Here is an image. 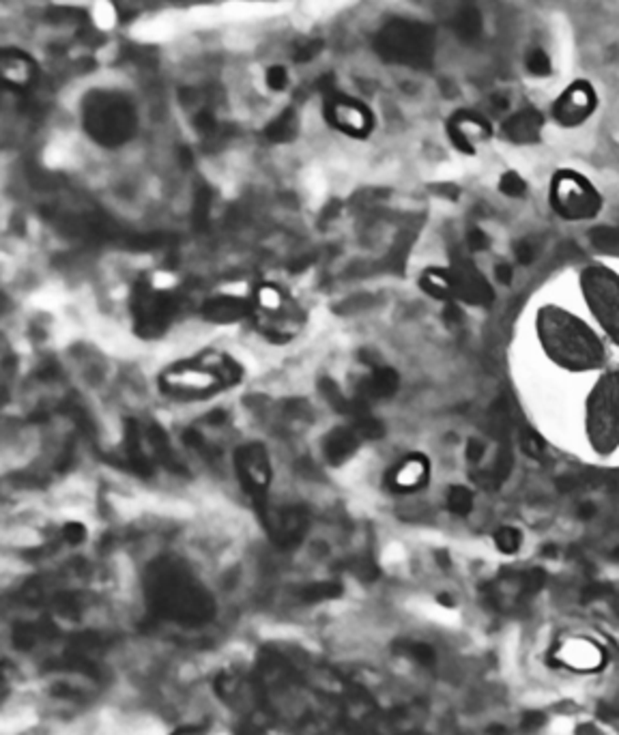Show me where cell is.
<instances>
[{
  "instance_id": "6da1fadb",
  "label": "cell",
  "mask_w": 619,
  "mask_h": 735,
  "mask_svg": "<svg viewBox=\"0 0 619 735\" xmlns=\"http://www.w3.org/2000/svg\"><path fill=\"white\" fill-rule=\"evenodd\" d=\"M147 594L158 616L183 626H202L215 616L211 595L188 572L172 564L155 565L149 576Z\"/></svg>"
},
{
  "instance_id": "7a4b0ae2",
  "label": "cell",
  "mask_w": 619,
  "mask_h": 735,
  "mask_svg": "<svg viewBox=\"0 0 619 735\" xmlns=\"http://www.w3.org/2000/svg\"><path fill=\"white\" fill-rule=\"evenodd\" d=\"M540 338L552 359L576 370L598 366L604 357V348L596 336L576 318L562 312H551L540 318Z\"/></svg>"
},
{
  "instance_id": "3957f363",
  "label": "cell",
  "mask_w": 619,
  "mask_h": 735,
  "mask_svg": "<svg viewBox=\"0 0 619 735\" xmlns=\"http://www.w3.org/2000/svg\"><path fill=\"white\" fill-rule=\"evenodd\" d=\"M82 123L87 134L106 147H119L134 136L136 108L121 93L91 90L82 104Z\"/></svg>"
},
{
  "instance_id": "277c9868",
  "label": "cell",
  "mask_w": 619,
  "mask_h": 735,
  "mask_svg": "<svg viewBox=\"0 0 619 735\" xmlns=\"http://www.w3.org/2000/svg\"><path fill=\"white\" fill-rule=\"evenodd\" d=\"M375 50L387 63L405 67H428L435 58V30L422 22L392 20L378 30Z\"/></svg>"
},
{
  "instance_id": "5b68a950",
  "label": "cell",
  "mask_w": 619,
  "mask_h": 735,
  "mask_svg": "<svg viewBox=\"0 0 619 735\" xmlns=\"http://www.w3.org/2000/svg\"><path fill=\"white\" fill-rule=\"evenodd\" d=\"M551 202L562 218L568 220H585L593 218L598 213L600 201L598 192L587 179H583L576 172H559L552 179L551 188Z\"/></svg>"
},
{
  "instance_id": "8992f818",
  "label": "cell",
  "mask_w": 619,
  "mask_h": 735,
  "mask_svg": "<svg viewBox=\"0 0 619 735\" xmlns=\"http://www.w3.org/2000/svg\"><path fill=\"white\" fill-rule=\"evenodd\" d=\"M589 435L600 450L619 441V375L600 381L589 400Z\"/></svg>"
},
{
  "instance_id": "52a82bcc",
  "label": "cell",
  "mask_w": 619,
  "mask_h": 735,
  "mask_svg": "<svg viewBox=\"0 0 619 735\" xmlns=\"http://www.w3.org/2000/svg\"><path fill=\"white\" fill-rule=\"evenodd\" d=\"M583 291L593 315L604 325L609 336L619 342V278L611 271L593 267L583 274Z\"/></svg>"
},
{
  "instance_id": "ba28073f",
  "label": "cell",
  "mask_w": 619,
  "mask_h": 735,
  "mask_svg": "<svg viewBox=\"0 0 619 735\" xmlns=\"http://www.w3.org/2000/svg\"><path fill=\"white\" fill-rule=\"evenodd\" d=\"M546 585V575L542 570H525L516 575H506L497 578L484 589L486 600L490 602L497 611L501 613H516L519 608L527 605L529 600L536 598L540 589Z\"/></svg>"
},
{
  "instance_id": "9c48e42d",
  "label": "cell",
  "mask_w": 619,
  "mask_h": 735,
  "mask_svg": "<svg viewBox=\"0 0 619 735\" xmlns=\"http://www.w3.org/2000/svg\"><path fill=\"white\" fill-rule=\"evenodd\" d=\"M551 656L552 665L573 673H598L606 665L604 647L593 638L581 635L559 638Z\"/></svg>"
},
{
  "instance_id": "30bf717a",
  "label": "cell",
  "mask_w": 619,
  "mask_h": 735,
  "mask_svg": "<svg viewBox=\"0 0 619 735\" xmlns=\"http://www.w3.org/2000/svg\"><path fill=\"white\" fill-rule=\"evenodd\" d=\"M598 108V95L587 80H576L559 95L552 106V119L563 128H579Z\"/></svg>"
},
{
  "instance_id": "8fae6325",
  "label": "cell",
  "mask_w": 619,
  "mask_h": 735,
  "mask_svg": "<svg viewBox=\"0 0 619 735\" xmlns=\"http://www.w3.org/2000/svg\"><path fill=\"white\" fill-rule=\"evenodd\" d=\"M325 117L335 129L345 131L351 138H366L372 131V125H375L372 112L362 101L342 98V95L327 99Z\"/></svg>"
},
{
  "instance_id": "7c38bea8",
  "label": "cell",
  "mask_w": 619,
  "mask_h": 735,
  "mask_svg": "<svg viewBox=\"0 0 619 735\" xmlns=\"http://www.w3.org/2000/svg\"><path fill=\"white\" fill-rule=\"evenodd\" d=\"M161 385L164 389L172 391V394H211V391L220 389L222 385H226L222 381V377L213 370L211 366H179L168 370L164 377H161Z\"/></svg>"
},
{
  "instance_id": "4fadbf2b",
  "label": "cell",
  "mask_w": 619,
  "mask_h": 735,
  "mask_svg": "<svg viewBox=\"0 0 619 735\" xmlns=\"http://www.w3.org/2000/svg\"><path fill=\"white\" fill-rule=\"evenodd\" d=\"M448 134L456 149L471 155L476 150V142L486 140L490 136V125L482 117H478V114L460 112L449 120Z\"/></svg>"
},
{
  "instance_id": "5bb4252c",
  "label": "cell",
  "mask_w": 619,
  "mask_h": 735,
  "mask_svg": "<svg viewBox=\"0 0 619 735\" xmlns=\"http://www.w3.org/2000/svg\"><path fill=\"white\" fill-rule=\"evenodd\" d=\"M0 74H3L5 87L24 90L33 87L35 78H37V65L28 54L9 47L0 57Z\"/></svg>"
},
{
  "instance_id": "9a60e30c",
  "label": "cell",
  "mask_w": 619,
  "mask_h": 735,
  "mask_svg": "<svg viewBox=\"0 0 619 735\" xmlns=\"http://www.w3.org/2000/svg\"><path fill=\"white\" fill-rule=\"evenodd\" d=\"M449 280H452V295L469 301V304L482 305L492 301V291L489 282H486L478 271L460 267L449 274Z\"/></svg>"
},
{
  "instance_id": "2e32d148",
  "label": "cell",
  "mask_w": 619,
  "mask_h": 735,
  "mask_svg": "<svg viewBox=\"0 0 619 735\" xmlns=\"http://www.w3.org/2000/svg\"><path fill=\"white\" fill-rule=\"evenodd\" d=\"M239 475L248 491L263 492L269 484V465L263 450L258 445H250L239 451Z\"/></svg>"
},
{
  "instance_id": "e0dca14e",
  "label": "cell",
  "mask_w": 619,
  "mask_h": 735,
  "mask_svg": "<svg viewBox=\"0 0 619 735\" xmlns=\"http://www.w3.org/2000/svg\"><path fill=\"white\" fill-rule=\"evenodd\" d=\"M544 120L540 117V112L536 110H521L510 117L506 123H503V131L512 142L519 144H529L536 142L540 138V131H542Z\"/></svg>"
},
{
  "instance_id": "ac0fdd59",
  "label": "cell",
  "mask_w": 619,
  "mask_h": 735,
  "mask_svg": "<svg viewBox=\"0 0 619 735\" xmlns=\"http://www.w3.org/2000/svg\"><path fill=\"white\" fill-rule=\"evenodd\" d=\"M426 478H428V461L424 456H411L407 461L400 462L398 469H394L392 486L396 491L408 492V491H418L419 486L424 484Z\"/></svg>"
},
{
  "instance_id": "d6986e66",
  "label": "cell",
  "mask_w": 619,
  "mask_h": 735,
  "mask_svg": "<svg viewBox=\"0 0 619 735\" xmlns=\"http://www.w3.org/2000/svg\"><path fill=\"white\" fill-rule=\"evenodd\" d=\"M204 316L215 323H232L245 315V304L237 297H215L204 304Z\"/></svg>"
},
{
  "instance_id": "ffe728a7",
  "label": "cell",
  "mask_w": 619,
  "mask_h": 735,
  "mask_svg": "<svg viewBox=\"0 0 619 735\" xmlns=\"http://www.w3.org/2000/svg\"><path fill=\"white\" fill-rule=\"evenodd\" d=\"M297 134V114L294 110L282 112L267 128V138L273 142H288Z\"/></svg>"
},
{
  "instance_id": "44dd1931",
  "label": "cell",
  "mask_w": 619,
  "mask_h": 735,
  "mask_svg": "<svg viewBox=\"0 0 619 735\" xmlns=\"http://www.w3.org/2000/svg\"><path fill=\"white\" fill-rule=\"evenodd\" d=\"M454 30L465 41L476 39L480 30H482V17H480L476 9H462L459 11V16H456L454 20Z\"/></svg>"
},
{
  "instance_id": "7402d4cb",
  "label": "cell",
  "mask_w": 619,
  "mask_h": 735,
  "mask_svg": "<svg viewBox=\"0 0 619 735\" xmlns=\"http://www.w3.org/2000/svg\"><path fill=\"white\" fill-rule=\"evenodd\" d=\"M422 288L437 299L452 297V280H449V274H443V271H428L422 278Z\"/></svg>"
},
{
  "instance_id": "603a6c76",
  "label": "cell",
  "mask_w": 619,
  "mask_h": 735,
  "mask_svg": "<svg viewBox=\"0 0 619 735\" xmlns=\"http://www.w3.org/2000/svg\"><path fill=\"white\" fill-rule=\"evenodd\" d=\"M356 445H357L356 435H353L351 430H338L329 437L327 454L332 461L338 462V461H342V458H346L348 454H351V451L356 450Z\"/></svg>"
},
{
  "instance_id": "cb8c5ba5",
  "label": "cell",
  "mask_w": 619,
  "mask_h": 735,
  "mask_svg": "<svg viewBox=\"0 0 619 735\" xmlns=\"http://www.w3.org/2000/svg\"><path fill=\"white\" fill-rule=\"evenodd\" d=\"M396 388H398V377L389 368H378L368 381V389L372 396H389L394 394Z\"/></svg>"
},
{
  "instance_id": "d4e9b609",
  "label": "cell",
  "mask_w": 619,
  "mask_h": 735,
  "mask_svg": "<svg viewBox=\"0 0 619 735\" xmlns=\"http://www.w3.org/2000/svg\"><path fill=\"white\" fill-rule=\"evenodd\" d=\"M471 505H473V495H471V491H467L465 486H454L452 491H449L448 508L452 510L454 514H460V516L469 514Z\"/></svg>"
},
{
  "instance_id": "484cf974",
  "label": "cell",
  "mask_w": 619,
  "mask_h": 735,
  "mask_svg": "<svg viewBox=\"0 0 619 735\" xmlns=\"http://www.w3.org/2000/svg\"><path fill=\"white\" fill-rule=\"evenodd\" d=\"M495 542H497L499 551L506 553V555H512V553H516L521 548L522 535H521L519 529L503 527V529H499V532L495 533Z\"/></svg>"
},
{
  "instance_id": "4316f807",
  "label": "cell",
  "mask_w": 619,
  "mask_h": 735,
  "mask_svg": "<svg viewBox=\"0 0 619 735\" xmlns=\"http://www.w3.org/2000/svg\"><path fill=\"white\" fill-rule=\"evenodd\" d=\"M258 305L264 312H280L282 305H284V297L275 286H263L258 291Z\"/></svg>"
},
{
  "instance_id": "83f0119b",
  "label": "cell",
  "mask_w": 619,
  "mask_h": 735,
  "mask_svg": "<svg viewBox=\"0 0 619 735\" xmlns=\"http://www.w3.org/2000/svg\"><path fill=\"white\" fill-rule=\"evenodd\" d=\"M340 592L342 589L338 585H334V583H316V585L305 589L304 600H308V602L329 600V598H335V595H340Z\"/></svg>"
},
{
  "instance_id": "f1b7e54d",
  "label": "cell",
  "mask_w": 619,
  "mask_h": 735,
  "mask_svg": "<svg viewBox=\"0 0 619 735\" xmlns=\"http://www.w3.org/2000/svg\"><path fill=\"white\" fill-rule=\"evenodd\" d=\"M405 652L411 656V660L419 662V665L428 667L435 662V649L426 643H405Z\"/></svg>"
},
{
  "instance_id": "f546056e",
  "label": "cell",
  "mask_w": 619,
  "mask_h": 735,
  "mask_svg": "<svg viewBox=\"0 0 619 735\" xmlns=\"http://www.w3.org/2000/svg\"><path fill=\"white\" fill-rule=\"evenodd\" d=\"M499 188H501L503 194H508V196H521V194H525V181H522L516 172H508V174H503Z\"/></svg>"
},
{
  "instance_id": "4dcf8cb0",
  "label": "cell",
  "mask_w": 619,
  "mask_h": 735,
  "mask_svg": "<svg viewBox=\"0 0 619 735\" xmlns=\"http://www.w3.org/2000/svg\"><path fill=\"white\" fill-rule=\"evenodd\" d=\"M264 82H267V87L272 90H284L288 84V71L282 65H273V67L267 69Z\"/></svg>"
},
{
  "instance_id": "1f68e13d",
  "label": "cell",
  "mask_w": 619,
  "mask_h": 735,
  "mask_svg": "<svg viewBox=\"0 0 619 735\" xmlns=\"http://www.w3.org/2000/svg\"><path fill=\"white\" fill-rule=\"evenodd\" d=\"M321 50H323V41H308V44L299 46L297 50H294L293 58H294V63H308V60L315 58Z\"/></svg>"
},
{
  "instance_id": "d6a6232c",
  "label": "cell",
  "mask_w": 619,
  "mask_h": 735,
  "mask_svg": "<svg viewBox=\"0 0 619 735\" xmlns=\"http://www.w3.org/2000/svg\"><path fill=\"white\" fill-rule=\"evenodd\" d=\"M521 445H522V450H525L529 456H536V458L542 456L544 443L540 441V437L536 435V432H522Z\"/></svg>"
},
{
  "instance_id": "836d02e7",
  "label": "cell",
  "mask_w": 619,
  "mask_h": 735,
  "mask_svg": "<svg viewBox=\"0 0 619 735\" xmlns=\"http://www.w3.org/2000/svg\"><path fill=\"white\" fill-rule=\"evenodd\" d=\"M549 67H551V63H549V58H546V54L540 50L533 52L531 60H529V69H531L533 74H549Z\"/></svg>"
},
{
  "instance_id": "e575fe53",
  "label": "cell",
  "mask_w": 619,
  "mask_h": 735,
  "mask_svg": "<svg viewBox=\"0 0 619 735\" xmlns=\"http://www.w3.org/2000/svg\"><path fill=\"white\" fill-rule=\"evenodd\" d=\"M514 254H516V261L522 263V264L531 263V261H533V248H531V243H527V241H522V243L516 245Z\"/></svg>"
},
{
  "instance_id": "d590c367",
  "label": "cell",
  "mask_w": 619,
  "mask_h": 735,
  "mask_svg": "<svg viewBox=\"0 0 619 735\" xmlns=\"http://www.w3.org/2000/svg\"><path fill=\"white\" fill-rule=\"evenodd\" d=\"M469 245H471V250H484L486 245H489V239H486V234L482 231H471L469 233Z\"/></svg>"
},
{
  "instance_id": "8d00e7d4",
  "label": "cell",
  "mask_w": 619,
  "mask_h": 735,
  "mask_svg": "<svg viewBox=\"0 0 619 735\" xmlns=\"http://www.w3.org/2000/svg\"><path fill=\"white\" fill-rule=\"evenodd\" d=\"M497 280L503 282V285H510V280H512V269H510L506 263L497 267Z\"/></svg>"
},
{
  "instance_id": "74e56055",
  "label": "cell",
  "mask_w": 619,
  "mask_h": 735,
  "mask_svg": "<svg viewBox=\"0 0 619 735\" xmlns=\"http://www.w3.org/2000/svg\"><path fill=\"white\" fill-rule=\"evenodd\" d=\"M482 451H484L482 443L478 441L469 443V458H471V461H480V458H482Z\"/></svg>"
},
{
  "instance_id": "f35d334b",
  "label": "cell",
  "mask_w": 619,
  "mask_h": 735,
  "mask_svg": "<svg viewBox=\"0 0 619 735\" xmlns=\"http://www.w3.org/2000/svg\"><path fill=\"white\" fill-rule=\"evenodd\" d=\"M172 735H204V731L201 727H183L179 729V731H174Z\"/></svg>"
},
{
  "instance_id": "ab89813d",
  "label": "cell",
  "mask_w": 619,
  "mask_h": 735,
  "mask_svg": "<svg viewBox=\"0 0 619 735\" xmlns=\"http://www.w3.org/2000/svg\"><path fill=\"white\" fill-rule=\"evenodd\" d=\"M522 725H525L527 729H531V727H538V725H542V716L540 714H529L527 716V720L522 722Z\"/></svg>"
},
{
  "instance_id": "60d3db41",
  "label": "cell",
  "mask_w": 619,
  "mask_h": 735,
  "mask_svg": "<svg viewBox=\"0 0 619 735\" xmlns=\"http://www.w3.org/2000/svg\"><path fill=\"white\" fill-rule=\"evenodd\" d=\"M82 535H84L82 527H69V529H67V538H69L71 542H80Z\"/></svg>"
},
{
  "instance_id": "b9f144b4",
  "label": "cell",
  "mask_w": 619,
  "mask_h": 735,
  "mask_svg": "<svg viewBox=\"0 0 619 735\" xmlns=\"http://www.w3.org/2000/svg\"><path fill=\"white\" fill-rule=\"evenodd\" d=\"M402 735H424V733H419V731H408V733H402Z\"/></svg>"
}]
</instances>
